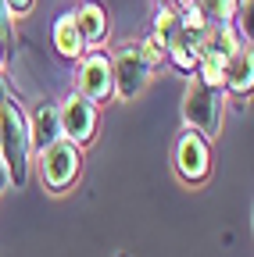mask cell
<instances>
[{
  "instance_id": "obj_15",
  "label": "cell",
  "mask_w": 254,
  "mask_h": 257,
  "mask_svg": "<svg viewBox=\"0 0 254 257\" xmlns=\"http://www.w3.org/2000/svg\"><path fill=\"white\" fill-rule=\"evenodd\" d=\"M8 22H11V15L4 11V0H0V36H8Z\"/></svg>"
},
{
  "instance_id": "obj_7",
  "label": "cell",
  "mask_w": 254,
  "mask_h": 257,
  "mask_svg": "<svg viewBox=\"0 0 254 257\" xmlns=\"http://www.w3.org/2000/svg\"><path fill=\"white\" fill-rule=\"evenodd\" d=\"M75 89L93 104H104L115 96V72L104 50H86L75 64Z\"/></svg>"
},
{
  "instance_id": "obj_17",
  "label": "cell",
  "mask_w": 254,
  "mask_h": 257,
  "mask_svg": "<svg viewBox=\"0 0 254 257\" xmlns=\"http://www.w3.org/2000/svg\"><path fill=\"white\" fill-rule=\"evenodd\" d=\"M8 96H11V89H8V82H4V75H0V104H4V100H8Z\"/></svg>"
},
{
  "instance_id": "obj_16",
  "label": "cell",
  "mask_w": 254,
  "mask_h": 257,
  "mask_svg": "<svg viewBox=\"0 0 254 257\" xmlns=\"http://www.w3.org/2000/svg\"><path fill=\"white\" fill-rule=\"evenodd\" d=\"M11 186V179H8V168H4V161H0V193H4Z\"/></svg>"
},
{
  "instance_id": "obj_13",
  "label": "cell",
  "mask_w": 254,
  "mask_h": 257,
  "mask_svg": "<svg viewBox=\"0 0 254 257\" xmlns=\"http://www.w3.org/2000/svg\"><path fill=\"white\" fill-rule=\"evenodd\" d=\"M140 54H143V61L150 64V68H161V64L168 61V47H165V40L157 36V32H150L147 40H140Z\"/></svg>"
},
{
  "instance_id": "obj_4",
  "label": "cell",
  "mask_w": 254,
  "mask_h": 257,
  "mask_svg": "<svg viewBox=\"0 0 254 257\" xmlns=\"http://www.w3.org/2000/svg\"><path fill=\"white\" fill-rule=\"evenodd\" d=\"M172 165H176V175L190 186H201L208 175H211V147H208V136H201L197 128H183L179 140H176V150H172Z\"/></svg>"
},
{
  "instance_id": "obj_14",
  "label": "cell",
  "mask_w": 254,
  "mask_h": 257,
  "mask_svg": "<svg viewBox=\"0 0 254 257\" xmlns=\"http://www.w3.org/2000/svg\"><path fill=\"white\" fill-rule=\"evenodd\" d=\"M33 4H36V0H4V11H8L11 18H22V15L33 11Z\"/></svg>"
},
{
  "instance_id": "obj_1",
  "label": "cell",
  "mask_w": 254,
  "mask_h": 257,
  "mask_svg": "<svg viewBox=\"0 0 254 257\" xmlns=\"http://www.w3.org/2000/svg\"><path fill=\"white\" fill-rule=\"evenodd\" d=\"M0 161L8 168L11 186H25L29 179V161H33V140H29V118L18 100L0 104Z\"/></svg>"
},
{
  "instance_id": "obj_6",
  "label": "cell",
  "mask_w": 254,
  "mask_h": 257,
  "mask_svg": "<svg viewBox=\"0 0 254 257\" xmlns=\"http://www.w3.org/2000/svg\"><path fill=\"white\" fill-rule=\"evenodd\" d=\"M111 72H115V96L118 100H133V96H140L150 82V64L143 61L140 54V43H122L118 54L111 57Z\"/></svg>"
},
{
  "instance_id": "obj_8",
  "label": "cell",
  "mask_w": 254,
  "mask_h": 257,
  "mask_svg": "<svg viewBox=\"0 0 254 257\" xmlns=\"http://www.w3.org/2000/svg\"><path fill=\"white\" fill-rule=\"evenodd\" d=\"M222 89H229V93H240L247 96L254 89V50L250 43H240L229 61H226V79H222Z\"/></svg>"
},
{
  "instance_id": "obj_19",
  "label": "cell",
  "mask_w": 254,
  "mask_h": 257,
  "mask_svg": "<svg viewBox=\"0 0 254 257\" xmlns=\"http://www.w3.org/2000/svg\"><path fill=\"white\" fill-rule=\"evenodd\" d=\"M0 64H4V36H0Z\"/></svg>"
},
{
  "instance_id": "obj_5",
  "label": "cell",
  "mask_w": 254,
  "mask_h": 257,
  "mask_svg": "<svg viewBox=\"0 0 254 257\" xmlns=\"http://www.w3.org/2000/svg\"><path fill=\"white\" fill-rule=\"evenodd\" d=\"M57 121H61V136L72 140L75 147H86L97 136V121H101V104L86 100L79 89H72L65 100L57 104Z\"/></svg>"
},
{
  "instance_id": "obj_3",
  "label": "cell",
  "mask_w": 254,
  "mask_h": 257,
  "mask_svg": "<svg viewBox=\"0 0 254 257\" xmlns=\"http://www.w3.org/2000/svg\"><path fill=\"white\" fill-rule=\"evenodd\" d=\"M36 161H40V179L50 193H65L79 172H82V147H75L72 140H54L50 147L36 150Z\"/></svg>"
},
{
  "instance_id": "obj_2",
  "label": "cell",
  "mask_w": 254,
  "mask_h": 257,
  "mask_svg": "<svg viewBox=\"0 0 254 257\" xmlns=\"http://www.w3.org/2000/svg\"><path fill=\"white\" fill-rule=\"evenodd\" d=\"M222 107H226V89L204 82L201 75H190L186 93H183V121L197 128L201 136L218 140L222 133Z\"/></svg>"
},
{
  "instance_id": "obj_18",
  "label": "cell",
  "mask_w": 254,
  "mask_h": 257,
  "mask_svg": "<svg viewBox=\"0 0 254 257\" xmlns=\"http://www.w3.org/2000/svg\"><path fill=\"white\" fill-rule=\"evenodd\" d=\"M168 4H176V8L183 11V8H194V4H197V0H168Z\"/></svg>"
},
{
  "instance_id": "obj_20",
  "label": "cell",
  "mask_w": 254,
  "mask_h": 257,
  "mask_svg": "<svg viewBox=\"0 0 254 257\" xmlns=\"http://www.w3.org/2000/svg\"><path fill=\"white\" fill-rule=\"evenodd\" d=\"M157 4H168V0H157Z\"/></svg>"
},
{
  "instance_id": "obj_12",
  "label": "cell",
  "mask_w": 254,
  "mask_h": 257,
  "mask_svg": "<svg viewBox=\"0 0 254 257\" xmlns=\"http://www.w3.org/2000/svg\"><path fill=\"white\" fill-rule=\"evenodd\" d=\"M154 32L165 40V47L179 40L183 18H179V8H176V4H157V11H154Z\"/></svg>"
},
{
  "instance_id": "obj_10",
  "label": "cell",
  "mask_w": 254,
  "mask_h": 257,
  "mask_svg": "<svg viewBox=\"0 0 254 257\" xmlns=\"http://www.w3.org/2000/svg\"><path fill=\"white\" fill-rule=\"evenodd\" d=\"M29 118V140H33V154L50 147L54 140H61V121H57V104H47L40 100L33 107V114H25Z\"/></svg>"
},
{
  "instance_id": "obj_11",
  "label": "cell",
  "mask_w": 254,
  "mask_h": 257,
  "mask_svg": "<svg viewBox=\"0 0 254 257\" xmlns=\"http://www.w3.org/2000/svg\"><path fill=\"white\" fill-rule=\"evenodd\" d=\"M75 22H79V32H82V40H86L90 47L101 43V40H108V29H111L108 8L97 4V0H82V4L75 8Z\"/></svg>"
},
{
  "instance_id": "obj_9",
  "label": "cell",
  "mask_w": 254,
  "mask_h": 257,
  "mask_svg": "<svg viewBox=\"0 0 254 257\" xmlns=\"http://www.w3.org/2000/svg\"><path fill=\"white\" fill-rule=\"evenodd\" d=\"M50 40H54V50L61 57H68V61H79L90 43L82 40V32H79V22H75V11H65V15H57L54 29H50Z\"/></svg>"
}]
</instances>
